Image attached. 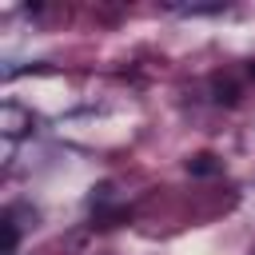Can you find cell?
Listing matches in <instances>:
<instances>
[{"instance_id": "6da1fadb", "label": "cell", "mask_w": 255, "mask_h": 255, "mask_svg": "<svg viewBox=\"0 0 255 255\" xmlns=\"http://www.w3.org/2000/svg\"><path fill=\"white\" fill-rule=\"evenodd\" d=\"M187 171H191V175H215V171H219V159H215L211 151H199V155L187 159Z\"/></svg>"}, {"instance_id": "7a4b0ae2", "label": "cell", "mask_w": 255, "mask_h": 255, "mask_svg": "<svg viewBox=\"0 0 255 255\" xmlns=\"http://www.w3.org/2000/svg\"><path fill=\"white\" fill-rule=\"evenodd\" d=\"M0 235H4V243H0V255H16V243H20V231H16V223H12V215H4V219H0Z\"/></svg>"}, {"instance_id": "3957f363", "label": "cell", "mask_w": 255, "mask_h": 255, "mask_svg": "<svg viewBox=\"0 0 255 255\" xmlns=\"http://www.w3.org/2000/svg\"><path fill=\"white\" fill-rule=\"evenodd\" d=\"M215 100H219V104H235V100H239V88H235L231 80H215Z\"/></svg>"}, {"instance_id": "277c9868", "label": "cell", "mask_w": 255, "mask_h": 255, "mask_svg": "<svg viewBox=\"0 0 255 255\" xmlns=\"http://www.w3.org/2000/svg\"><path fill=\"white\" fill-rule=\"evenodd\" d=\"M251 76H255V64H251Z\"/></svg>"}]
</instances>
